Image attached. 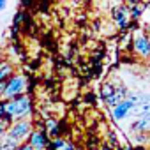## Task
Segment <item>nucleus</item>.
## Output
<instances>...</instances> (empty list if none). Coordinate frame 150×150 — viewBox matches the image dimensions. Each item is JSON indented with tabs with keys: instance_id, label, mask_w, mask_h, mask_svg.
Listing matches in <instances>:
<instances>
[{
	"instance_id": "obj_1",
	"label": "nucleus",
	"mask_w": 150,
	"mask_h": 150,
	"mask_svg": "<svg viewBox=\"0 0 150 150\" xmlns=\"http://www.w3.org/2000/svg\"><path fill=\"white\" fill-rule=\"evenodd\" d=\"M0 115L9 122L16 120H28L32 117V101L27 94L16 96L13 99L0 101Z\"/></svg>"
},
{
	"instance_id": "obj_2",
	"label": "nucleus",
	"mask_w": 150,
	"mask_h": 150,
	"mask_svg": "<svg viewBox=\"0 0 150 150\" xmlns=\"http://www.w3.org/2000/svg\"><path fill=\"white\" fill-rule=\"evenodd\" d=\"M27 78L23 74H13L6 81V90H4V99H13L16 96L27 94Z\"/></svg>"
},
{
	"instance_id": "obj_3",
	"label": "nucleus",
	"mask_w": 150,
	"mask_h": 150,
	"mask_svg": "<svg viewBox=\"0 0 150 150\" xmlns=\"http://www.w3.org/2000/svg\"><path fill=\"white\" fill-rule=\"evenodd\" d=\"M32 129H34V127H32V122H30V120H16V122H11V125L7 127L6 138L21 143L23 139L28 138V134L32 132Z\"/></svg>"
},
{
	"instance_id": "obj_4",
	"label": "nucleus",
	"mask_w": 150,
	"mask_h": 150,
	"mask_svg": "<svg viewBox=\"0 0 150 150\" xmlns=\"http://www.w3.org/2000/svg\"><path fill=\"white\" fill-rule=\"evenodd\" d=\"M111 20L115 21V25H117V27H118L122 32H125V30L129 28L131 21H132L129 7H127V6H124V4H120V6H115V7L111 9Z\"/></svg>"
},
{
	"instance_id": "obj_5",
	"label": "nucleus",
	"mask_w": 150,
	"mask_h": 150,
	"mask_svg": "<svg viewBox=\"0 0 150 150\" xmlns=\"http://www.w3.org/2000/svg\"><path fill=\"white\" fill-rule=\"evenodd\" d=\"M34 150H46L50 145V136L46 134L44 129H32V132L28 134V141H27Z\"/></svg>"
},
{
	"instance_id": "obj_6",
	"label": "nucleus",
	"mask_w": 150,
	"mask_h": 150,
	"mask_svg": "<svg viewBox=\"0 0 150 150\" xmlns=\"http://www.w3.org/2000/svg\"><path fill=\"white\" fill-rule=\"evenodd\" d=\"M132 50L138 57L141 58H148L150 57V37L145 34H138L132 39Z\"/></svg>"
},
{
	"instance_id": "obj_7",
	"label": "nucleus",
	"mask_w": 150,
	"mask_h": 150,
	"mask_svg": "<svg viewBox=\"0 0 150 150\" xmlns=\"http://www.w3.org/2000/svg\"><path fill=\"white\" fill-rule=\"evenodd\" d=\"M132 101H129V99H124L122 103H118L117 106H113L111 108V118L115 120V122H122L124 118H127L129 117V113H131V110H132Z\"/></svg>"
},
{
	"instance_id": "obj_8",
	"label": "nucleus",
	"mask_w": 150,
	"mask_h": 150,
	"mask_svg": "<svg viewBox=\"0 0 150 150\" xmlns=\"http://www.w3.org/2000/svg\"><path fill=\"white\" fill-rule=\"evenodd\" d=\"M131 132H150V111L138 117L132 124H131Z\"/></svg>"
},
{
	"instance_id": "obj_9",
	"label": "nucleus",
	"mask_w": 150,
	"mask_h": 150,
	"mask_svg": "<svg viewBox=\"0 0 150 150\" xmlns=\"http://www.w3.org/2000/svg\"><path fill=\"white\" fill-rule=\"evenodd\" d=\"M127 96H129V90H127V87H124V85H117V90H115V94L111 96V97H108L104 103L108 104V106H117L118 103H122L124 99H127Z\"/></svg>"
},
{
	"instance_id": "obj_10",
	"label": "nucleus",
	"mask_w": 150,
	"mask_h": 150,
	"mask_svg": "<svg viewBox=\"0 0 150 150\" xmlns=\"http://www.w3.org/2000/svg\"><path fill=\"white\" fill-rule=\"evenodd\" d=\"M14 74V65L9 58H0V81H7Z\"/></svg>"
},
{
	"instance_id": "obj_11",
	"label": "nucleus",
	"mask_w": 150,
	"mask_h": 150,
	"mask_svg": "<svg viewBox=\"0 0 150 150\" xmlns=\"http://www.w3.org/2000/svg\"><path fill=\"white\" fill-rule=\"evenodd\" d=\"M50 143H51L53 150H76V145L72 141H69V139H65V138H62V136L53 138Z\"/></svg>"
},
{
	"instance_id": "obj_12",
	"label": "nucleus",
	"mask_w": 150,
	"mask_h": 150,
	"mask_svg": "<svg viewBox=\"0 0 150 150\" xmlns=\"http://www.w3.org/2000/svg\"><path fill=\"white\" fill-rule=\"evenodd\" d=\"M44 131H46L48 136L57 138L58 132H60V124H58V120H55V118H46V120H44Z\"/></svg>"
},
{
	"instance_id": "obj_13",
	"label": "nucleus",
	"mask_w": 150,
	"mask_h": 150,
	"mask_svg": "<svg viewBox=\"0 0 150 150\" xmlns=\"http://www.w3.org/2000/svg\"><path fill=\"white\" fill-rule=\"evenodd\" d=\"M115 90H117V85H113V83H110V81L103 83V85H101V97H103V101H106L108 97H111V96L115 94Z\"/></svg>"
},
{
	"instance_id": "obj_14",
	"label": "nucleus",
	"mask_w": 150,
	"mask_h": 150,
	"mask_svg": "<svg viewBox=\"0 0 150 150\" xmlns=\"http://www.w3.org/2000/svg\"><path fill=\"white\" fill-rule=\"evenodd\" d=\"M129 11H131V18H141V14L145 13V6L143 4H138V6H129Z\"/></svg>"
},
{
	"instance_id": "obj_15",
	"label": "nucleus",
	"mask_w": 150,
	"mask_h": 150,
	"mask_svg": "<svg viewBox=\"0 0 150 150\" xmlns=\"http://www.w3.org/2000/svg\"><path fill=\"white\" fill-rule=\"evenodd\" d=\"M9 125H11L9 122H0V141L6 138V131H7V127H9Z\"/></svg>"
},
{
	"instance_id": "obj_16",
	"label": "nucleus",
	"mask_w": 150,
	"mask_h": 150,
	"mask_svg": "<svg viewBox=\"0 0 150 150\" xmlns=\"http://www.w3.org/2000/svg\"><path fill=\"white\" fill-rule=\"evenodd\" d=\"M16 150H34V148H32L28 143H20V146H18Z\"/></svg>"
},
{
	"instance_id": "obj_17",
	"label": "nucleus",
	"mask_w": 150,
	"mask_h": 150,
	"mask_svg": "<svg viewBox=\"0 0 150 150\" xmlns=\"http://www.w3.org/2000/svg\"><path fill=\"white\" fill-rule=\"evenodd\" d=\"M6 7H7V0H0V13H2Z\"/></svg>"
},
{
	"instance_id": "obj_18",
	"label": "nucleus",
	"mask_w": 150,
	"mask_h": 150,
	"mask_svg": "<svg viewBox=\"0 0 150 150\" xmlns=\"http://www.w3.org/2000/svg\"><path fill=\"white\" fill-rule=\"evenodd\" d=\"M97 150H113V148H110L108 145H104V143H103V145H99V148H97Z\"/></svg>"
},
{
	"instance_id": "obj_19",
	"label": "nucleus",
	"mask_w": 150,
	"mask_h": 150,
	"mask_svg": "<svg viewBox=\"0 0 150 150\" xmlns=\"http://www.w3.org/2000/svg\"><path fill=\"white\" fill-rule=\"evenodd\" d=\"M0 150H2V141H0Z\"/></svg>"
},
{
	"instance_id": "obj_20",
	"label": "nucleus",
	"mask_w": 150,
	"mask_h": 150,
	"mask_svg": "<svg viewBox=\"0 0 150 150\" xmlns=\"http://www.w3.org/2000/svg\"><path fill=\"white\" fill-rule=\"evenodd\" d=\"M115 2H122V0H115Z\"/></svg>"
},
{
	"instance_id": "obj_21",
	"label": "nucleus",
	"mask_w": 150,
	"mask_h": 150,
	"mask_svg": "<svg viewBox=\"0 0 150 150\" xmlns=\"http://www.w3.org/2000/svg\"><path fill=\"white\" fill-rule=\"evenodd\" d=\"M148 9H150V7H148Z\"/></svg>"
}]
</instances>
